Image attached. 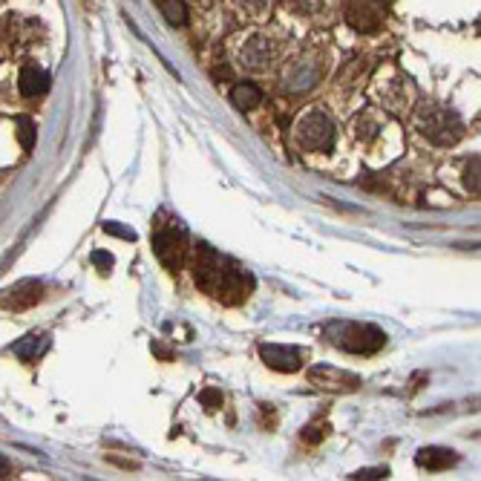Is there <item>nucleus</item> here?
Masks as SVG:
<instances>
[{"label": "nucleus", "mask_w": 481, "mask_h": 481, "mask_svg": "<svg viewBox=\"0 0 481 481\" xmlns=\"http://www.w3.org/2000/svg\"><path fill=\"white\" fill-rule=\"evenodd\" d=\"M196 285L213 300H220L225 306H239L251 297L254 277L243 266H236L234 259L213 251L208 243H199L196 245Z\"/></svg>", "instance_id": "nucleus-1"}, {"label": "nucleus", "mask_w": 481, "mask_h": 481, "mask_svg": "<svg viewBox=\"0 0 481 481\" xmlns=\"http://www.w3.org/2000/svg\"><path fill=\"white\" fill-rule=\"evenodd\" d=\"M326 338L331 346L352 352V354H375L387 346V331L372 323H346V320L329 323Z\"/></svg>", "instance_id": "nucleus-2"}, {"label": "nucleus", "mask_w": 481, "mask_h": 481, "mask_svg": "<svg viewBox=\"0 0 481 481\" xmlns=\"http://www.w3.org/2000/svg\"><path fill=\"white\" fill-rule=\"evenodd\" d=\"M185 243H187V234L182 228L179 220H173L171 225L159 222L153 231V251L159 257V262L167 271H179L182 262H185Z\"/></svg>", "instance_id": "nucleus-3"}, {"label": "nucleus", "mask_w": 481, "mask_h": 481, "mask_svg": "<svg viewBox=\"0 0 481 481\" xmlns=\"http://www.w3.org/2000/svg\"><path fill=\"white\" fill-rule=\"evenodd\" d=\"M300 138L306 148L311 150H323V153H331L334 148V124L329 122V115L315 110V113H308L303 118V124H300Z\"/></svg>", "instance_id": "nucleus-4"}, {"label": "nucleus", "mask_w": 481, "mask_h": 481, "mask_svg": "<svg viewBox=\"0 0 481 481\" xmlns=\"http://www.w3.org/2000/svg\"><path fill=\"white\" fill-rule=\"evenodd\" d=\"M383 6L380 0H346L343 3V15L349 20V27H354L357 32H375L383 23Z\"/></svg>", "instance_id": "nucleus-5"}, {"label": "nucleus", "mask_w": 481, "mask_h": 481, "mask_svg": "<svg viewBox=\"0 0 481 481\" xmlns=\"http://www.w3.org/2000/svg\"><path fill=\"white\" fill-rule=\"evenodd\" d=\"M311 387L326 389V392H354L360 387V378L343 369H334V366H315L308 372Z\"/></svg>", "instance_id": "nucleus-6"}, {"label": "nucleus", "mask_w": 481, "mask_h": 481, "mask_svg": "<svg viewBox=\"0 0 481 481\" xmlns=\"http://www.w3.org/2000/svg\"><path fill=\"white\" fill-rule=\"evenodd\" d=\"M262 364L274 372H297L303 366V352L292 346H274V343H262L259 346Z\"/></svg>", "instance_id": "nucleus-7"}, {"label": "nucleus", "mask_w": 481, "mask_h": 481, "mask_svg": "<svg viewBox=\"0 0 481 481\" xmlns=\"http://www.w3.org/2000/svg\"><path fill=\"white\" fill-rule=\"evenodd\" d=\"M415 461L424 470L438 473V470H450L459 464V455H455V450H447V447H424V450H418Z\"/></svg>", "instance_id": "nucleus-8"}, {"label": "nucleus", "mask_w": 481, "mask_h": 481, "mask_svg": "<svg viewBox=\"0 0 481 481\" xmlns=\"http://www.w3.org/2000/svg\"><path fill=\"white\" fill-rule=\"evenodd\" d=\"M424 133L429 138L441 141V144H452V141L461 138V124H459V118L450 115V113H436V122H429Z\"/></svg>", "instance_id": "nucleus-9"}, {"label": "nucleus", "mask_w": 481, "mask_h": 481, "mask_svg": "<svg viewBox=\"0 0 481 481\" xmlns=\"http://www.w3.org/2000/svg\"><path fill=\"white\" fill-rule=\"evenodd\" d=\"M46 349H50V338L46 334H41V331H32V334H27L23 340H17V343H12V352L20 357V360H38Z\"/></svg>", "instance_id": "nucleus-10"}, {"label": "nucleus", "mask_w": 481, "mask_h": 481, "mask_svg": "<svg viewBox=\"0 0 481 481\" xmlns=\"http://www.w3.org/2000/svg\"><path fill=\"white\" fill-rule=\"evenodd\" d=\"M50 89V76L38 66H23L20 69V92L27 99H35V95H43Z\"/></svg>", "instance_id": "nucleus-11"}, {"label": "nucleus", "mask_w": 481, "mask_h": 481, "mask_svg": "<svg viewBox=\"0 0 481 481\" xmlns=\"http://www.w3.org/2000/svg\"><path fill=\"white\" fill-rule=\"evenodd\" d=\"M243 64H248L251 69H268L271 64V50L266 38H254L245 50H243Z\"/></svg>", "instance_id": "nucleus-12"}, {"label": "nucleus", "mask_w": 481, "mask_h": 481, "mask_svg": "<svg viewBox=\"0 0 481 481\" xmlns=\"http://www.w3.org/2000/svg\"><path fill=\"white\" fill-rule=\"evenodd\" d=\"M38 300H41V282L29 280V282H23L15 294H9V297L3 300V306H6V308H29V306H35Z\"/></svg>", "instance_id": "nucleus-13"}, {"label": "nucleus", "mask_w": 481, "mask_h": 481, "mask_svg": "<svg viewBox=\"0 0 481 481\" xmlns=\"http://www.w3.org/2000/svg\"><path fill=\"white\" fill-rule=\"evenodd\" d=\"M231 101H234V107H239V110H254V107H259V101H262V89H259L257 84L243 81V84H236V87L231 89Z\"/></svg>", "instance_id": "nucleus-14"}, {"label": "nucleus", "mask_w": 481, "mask_h": 481, "mask_svg": "<svg viewBox=\"0 0 481 481\" xmlns=\"http://www.w3.org/2000/svg\"><path fill=\"white\" fill-rule=\"evenodd\" d=\"M161 12L171 27H185L187 23V6L185 0H161Z\"/></svg>", "instance_id": "nucleus-15"}, {"label": "nucleus", "mask_w": 481, "mask_h": 481, "mask_svg": "<svg viewBox=\"0 0 481 481\" xmlns=\"http://www.w3.org/2000/svg\"><path fill=\"white\" fill-rule=\"evenodd\" d=\"M17 138L23 144V150L35 148V124H32V118H27V115L17 118Z\"/></svg>", "instance_id": "nucleus-16"}, {"label": "nucleus", "mask_w": 481, "mask_h": 481, "mask_svg": "<svg viewBox=\"0 0 481 481\" xmlns=\"http://www.w3.org/2000/svg\"><path fill=\"white\" fill-rule=\"evenodd\" d=\"M104 234H113V236H122V239H136V231L133 228H124V225H118V222H104Z\"/></svg>", "instance_id": "nucleus-17"}, {"label": "nucleus", "mask_w": 481, "mask_h": 481, "mask_svg": "<svg viewBox=\"0 0 481 481\" xmlns=\"http://www.w3.org/2000/svg\"><path fill=\"white\" fill-rule=\"evenodd\" d=\"M389 475V470L387 467H375V470H357V473H352L349 478H357V481H372V478H387Z\"/></svg>", "instance_id": "nucleus-18"}, {"label": "nucleus", "mask_w": 481, "mask_h": 481, "mask_svg": "<svg viewBox=\"0 0 481 481\" xmlns=\"http://www.w3.org/2000/svg\"><path fill=\"white\" fill-rule=\"evenodd\" d=\"M467 187H470V194H478V156L475 159H470V164H467Z\"/></svg>", "instance_id": "nucleus-19"}, {"label": "nucleus", "mask_w": 481, "mask_h": 481, "mask_svg": "<svg viewBox=\"0 0 481 481\" xmlns=\"http://www.w3.org/2000/svg\"><path fill=\"white\" fill-rule=\"evenodd\" d=\"M199 401L208 406V410H220V406H222V392H216V389H205V392L199 395Z\"/></svg>", "instance_id": "nucleus-20"}, {"label": "nucleus", "mask_w": 481, "mask_h": 481, "mask_svg": "<svg viewBox=\"0 0 481 481\" xmlns=\"http://www.w3.org/2000/svg\"><path fill=\"white\" fill-rule=\"evenodd\" d=\"M323 432H326V426H323V424H308V426H306V432H303V438H306L308 444H317V441L323 438Z\"/></svg>", "instance_id": "nucleus-21"}, {"label": "nucleus", "mask_w": 481, "mask_h": 481, "mask_svg": "<svg viewBox=\"0 0 481 481\" xmlns=\"http://www.w3.org/2000/svg\"><path fill=\"white\" fill-rule=\"evenodd\" d=\"M92 262L101 271H110L113 268V254H107V251H92Z\"/></svg>", "instance_id": "nucleus-22"}, {"label": "nucleus", "mask_w": 481, "mask_h": 481, "mask_svg": "<svg viewBox=\"0 0 481 481\" xmlns=\"http://www.w3.org/2000/svg\"><path fill=\"white\" fill-rule=\"evenodd\" d=\"M268 0H243V6H248L251 12H259V9H266Z\"/></svg>", "instance_id": "nucleus-23"}, {"label": "nucleus", "mask_w": 481, "mask_h": 481, "mask_svg": "<svg viewBox=\"0 0 481 481\" xmlns=\"http://www.w3.org/2000/svg\"><path fill=\"white\" fill-rule=\"evenodd\" d=\"M6 473H9V461L0 455V475H6Z\"/></svg>", "instance_id": "nucleus-24"}, {"label": "nucleus", "mask_w": 481, "mask_h": 481, "mask_svg": "<svg viewBox=\"0 0 481 481\" xmlns=\"http://www.w3.org/2000/svg\"><path fill=\"white\" fill-rule=\"evenodd\" d=\"M380 3H383V6H387V3H392V0H380Z\"/></svg>", "instance_id": "nucleus-25"}]
</instances>
